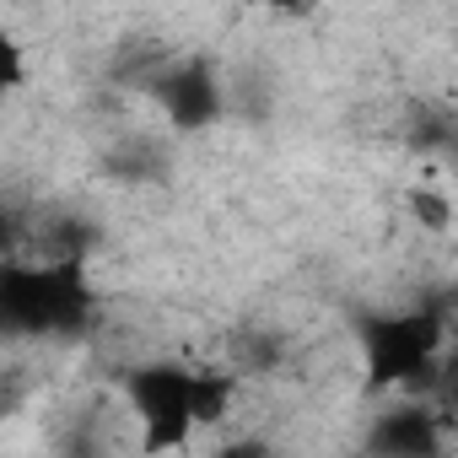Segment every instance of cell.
Instances as JSON below:
<instances>
[{
	"mask_svg": "<svg viewBox=\"0 0 458 458\" xmlns=\"http://www.w3.org/2000/svg\"><path fill=\"white\" fill-rule=\"evenodd\" d=\"M98 292L81 259H6L0 265V340H60L87 335Z\"/></svg>",
	"mask_w": 458,
	"mask_h": 458,
	"instance_id": "6da1fadb",
	"label": "cell"
},
{
	"mask_svg": "<svg viewBox=\"0 0 458 458\" xmlns=\"http://www.w3.org/2000/svg\"><path fill=\"white\" fill-rule=\"evenodd\" d=\"M442 340H447V297H431L404 313H372L361 318V356L372 388H426L442 372Z\"/></svg>",
	"mask_w": 458,
	"mask_h": 458,
	"instance_id": "7a4b0ae2",
	"label": "cell"
},
{
	"mask_svg": "<svg viewBox=\"0 0 458 458\" xmlns=\"http://www.w3.org/2000/svg\"><path fill=\"white\" fill-rule=\"evenodd\" d=\"M130 415L140 420V447H183L194 437V367L189 361H140L124 372Z\"/></svg>",
	"mask_w": 458,
	"mask_h": 458,
	"instance_id": "3957f363",
	"label": "cell"
},
{
	"mask_svg": "<svg viewBox=\"0 0 458 458\" xmlns=\"http://www.w3.org/2000/svg\"><path fill=\"white\" fill-rule=\"evenodd\" d=\"M146 92H151V103L162 108V119H167L178 135H199V130H210V124L226 114L221 76H216V65H205V60L157 65L151 81H146Z\"/></svg>",
	"mask_w": 458,
	"mask_h": 458,
	"instance_id": "277c9868",
	"label": "cell"
},
{
	"mask_svg": "<svg viewBox=\"0 0 458 458\" xmlns=\"http://www.w3.org/2000/svg\"><path fill=\"white\" fill-rule=\"evenodd\" d=\"M361 447L377 453V458H437L442 453V426L426 404H399V410L372 420Z\"/></svg>",
	"mask_w": 458,
	"mask_h": 458,
	"instance_id": "5b68a950",
	"label": "cell"
},
{
	"mask_svg": "<svg viewBox=\"0 0 458 458\" xmlns=\"http://www.w3.org/2000/svg\"><path fill=\"white\" fill-rule=\"evenodd\" d=\"M238 399V372H221V367H194V431L199 426H221L233 415Z\"/></svg>",
	"mask_w": 458,
	"mask_h": 458,
	"instance_id": "8992f818",
	"label": "cell"
},
{
	"mask_svg": "<svg viewBox=\"0 0 458 458\" xmlns=\"http://www.w3.org/2000/svg\"><path fill=\"white\" fill-rule=\"evenodd\" d=\"M286 361V340L276 329H238L233 335V372L238 377H270Z\"/></svg>",
	"mask_w": 458,
	"mask_h": 458,
	"instance_id": "52a82bcc",
	"label": "cell"
},
{
	"mask_svg": "<svg viewBox=\"0 0 458 458\" xmlns=\"http://www.w3.org/2000/svg\"><path fill=\"white\" fill-rule=\"evenodd\" d=\"M28 87V49L17 44L12 28H0V108Z\"/></svg>",
	"mask_w": 458,
	"mask_h": 458,
	"instance_id": "ba28073f",
	"label": "cell"
},
{
	"mask_svg": "<svg viewBox=\"0 0 458 458\" xmlns=\"http://www.w3.org/2000/svg\"><path fill=\"white\" fill-rule=\"evenodd\" d=\"M162 151L157 146H124V151H108V173L114 178H124V183H151L157 173H162V162H157Z\"/></svg>",
	"mask_w": 458,
	"mask_h": 458,
	"instance_id": "9c48e42d",
	"label": "cell"
},
{
	"mask_svg": "<svg viewBox=\"0 0 458 458\" xmlns=\"http://www.w3.org/2000/svg\"><path fill=\"white\" fill-rule=\"evenodd\" d=\"M410 140H415V151H447V140H453V119H447V114H415Z\"/></svg>",
	"mask_w": 458,
	"mask_h": 458,
	"instance_id": "30bf717a",
	"label": "cell"
},
{
	"mask_svg": "<svg viewBox=\"0 0 458 458\" xmlns=\"http://www.w3.org/2000/svg\"><path fill=\"white\" fill-rule=\"evenodd\" d=\"M410 210H415V221L431 226V233H447V226H453V205H447L437 189H415V194H410Z\"/></svg>",
	"mask_w": 458,
	"mask_h": 458,
	"instance_id": "8fae6325",
	"label": "cell"
},
{
	"mask_svg": "<svg viewBox=\"0 0 458 458\" xmlns=\"http://www.w3.org/2000/svg\"><path fill=\"white\" fill-rule=\"evenodd\" d=\"M12 249H17V216H12V210H0V265L12 259Z\"/></svg>",
	"mask_w": 458,
	"mask_h": 458,
	"instance_id": "7c38bea8",
	"label": "cell"
},
{
	"mask_svg": "<svg viewBox=\"0 0 458 458\" xmlns=\"http://www.w3.org/2000/svg\"><path fill=\"white\" fill-rule=\"evenodd\" d=\"M265 6H276V12H286V17H302L308 0H265Z\"/></svg>",
	"mask_w": 458,
	"mask_h": 458,
	"instance_id": "4fadbf2b",
	"label": "cell"
}]
</instances>
